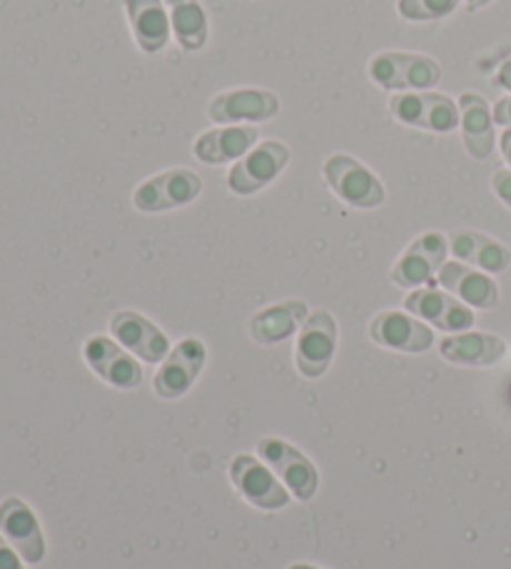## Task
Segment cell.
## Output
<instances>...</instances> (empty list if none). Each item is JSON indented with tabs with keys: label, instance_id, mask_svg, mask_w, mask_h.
Segmentation results:
<instances>
[{
	"label": "cell",
	"instance_id": "cell-1",
	"mask_svg": "<svg viewBox=\"0 0 511 569\" xmlns=\"http://www.w3.org/2000/svg\"><path fill=\"white\" fill-rule=\"evenodd\" d=\"M370 78L374 86L390 93H419L434 88L442 80V68L434 58L422 53H404V50H384L370 60Z\"/></svg>",
	"mask_w": 511,
	"mask_h": 569
},
{
	"label": "cell",
	"instance_id": "cell-2",
	"mask_svg": "<svg viewBox=\"0 0 511 569\" xmlns=\"http://www.w3.org/2000/svg\"><path fill=\"white\" fill-rule=\"evenodd\" d=\"M322 178L344 206L357 210L380 208L387 198L382 180L360 160L344 156V152H334L324 160Z\"/></svg>",
	"mask_w": 511,
	"mask_h": 569
},
{
	"label": "cell",
	"instance_id": "cell-3",
	"mask_svg": "<svg viewBox=\"0 0 511 569\" xmlns=\"http://www.w3.org/2000/svg\"><path fill=\"white\" fill-rule=\"evenodd\" d=\"M390 113L397 123L429 130V133H454L459 128V106L444 93H394L390 98Z\"/></svg>",
	"mask_w": 511,
	"mask_h": 569
},
{
	"label": "cell",
	"instance_id": "cell-4",
	"mask_svg": "<svg viewBox=\"0 0 511 569\" xmlns=\"http://www.w3.org/2000/svg\"><path fill=\"white\" fill-rule=\"evenodd\" d=\"M290 148L282 140H260L248 156L240 158L228 172V188L234 196H254L288 168Z\"/></svg>",
	"mask_w": 511,
	"mask_h": 569
},
{
	"label": "cell",
	"instance_id": "cell-5",
	"mask_svg": "<svg viewBox=\"0 0 511 569\" xmlns=\"http://www.w3.org/2000/svg\"><path fill=\"white\" fill-rule=\"evenodd\" d=\"M337 352V322L327 310L307 315L294 342V365L307 380H317L330 370Z\"/></svg>",
	"mask_w": 511,
	"mask_h": 569
},
{
	"label": "cell",
	"instance_id": "cell-6",
	"mask_svg": "<svg viewBox=\"0 0 511 569\" xmlns=\"http://www.w3.org/2000/svg\"><path fill=\"white\" fill-rule=\"evenodd\" d=\"M202 192V178L196 170L170 168L148 178L132 192V202L142 212H166L190 206Z\"/></svg>",
	"mask_w": 511,
	"mask_h": 569
},
{
	"label": "cell",
	"instance_id": "cell-7",
	"mask_svg": "<svg viewBox=\"0 0 511 569\" xmlns=\"http://www.w3.org/2000/svg\"><path fill=\"white\" fill-rule=\"evenodd\" d=\"M449 250V240L442 232H424L414 242H409L402 258L394 262L390 278L394 284L407 290L424 288V284L434 282L439 270L444 266Z\"/></svg>",
	"mask_w": 511,
	"mask_h": 569
},
{
	"label": "cell",
	"instance_id": "cell-8",
	"mask_svg": "<svg viewBox=\"0 0 511 569\" xmlns=\"http://www.w3.org/2000/svg\"><path fill=\"white\" fill-rule=\"evenodd\" d=\"M258 452L300 502L312 500L317 487H320V475L298 447L278 440V437H262L258 442Z\"/></svg>",
	"mask_w": 511,
	"mask_h": 569
},
{
	"label": "cell",
	"instance_id": "cell-9",
	"mask_svg": "<svg viewBox=\"0 0 511 569\" xmlns=\"http://www.w3.org/2000/svg\"><path fill=\"white\" fill-rule=\"evenodd\" d=\"M280 108V98L272 90L238 88L214 96L208 106V113L218 126H240L242 120H248V123H268V120L278 118Z\"/></svg>",
	"mask_w": 511,
	"mask_h": 569
},
{
	"label": "cell",
	"instance_id": "cell-10",
	"mask_svg": "<svg viewBox=\"0 0 511 569\" xmlns=\"http://www.w3.org/2000/svg\"><path fill=\"white\" fill-rule=\"evenodd\" d=\"M204 360H208V348H204L202 340L186 338L182 342H178V348L170 350L168 358L162 360L160 370L156 372V380H152V388H156L158 398L162 400L182 398V395H186L200 378Z\"/></svg>",
	"mask_w": 511,
	"mask_h": 569
},
{
	"label": "cell",
	"instance_id": "cell-11",
	"mask_svg": "<svg viewBox=\"0 0 511 569\" xmlns=\"http://www.w3.org/2000/svg\"><path fill=\"white\" fill-rule=\"evenodd\" d=\"M404 310L414 318L427 320L437 330L444 332H467L474 325V312L452 292L437 288H417L404 298Z\"/></svg>",
	"mask_w": 511,
	"mask_h": 569
},
{
	"label": "cell",
	"instance_id": "cell-12",
	"mask_svg": "<svg viewBox=\"0 0 511 569\" xmlns=\"http://www.w3.org/2000/svg\"><path fill=\"white\" fill-rule=\"evenodd\" d=\"M230 480L244 500L258 507V510H282L288 507L290 495L280 485L278 475L260 465L252 455H238L230 462Z\"/></svg>",
	"mask_w": 511,
	"mask_h": 569
},
{
	"label": "cell",
	"instance_id": "cell-13",
	"mask_svg": "<svg viewBox=\"0 0 511 569\" xmlns=\"http://www.w3.org/2000/svg\"><path fill=\"white\" fill-rule=\"evenodd\" d=\"M110 332L122 348L136 355L142 362H162L170 355V340L158 325L136 310H118L110 318Z\"/></svg>",
	"mask_w": 511,
	"mask_h": 569
},
{
	"label": "cell",
	"instance_id": "cell-14",
	"mask_svg": "<svg viewBox=\"0 0 511 569\" xmlns=\"http://www.w3.org/2000/svg\"><path fill=\"white\" fill-rule=\"evenodd\" d=\"M86 362L90 365L98 378L106 380L112 388L132 390L142 382V368L120 342L106 338V335H93L83 348Z\"/></svg>",
	"mask_w": 511,
	"mask_h": 569
},
{
	"label": "cell",
	"instance_id": "cell-15",
	"mask_svg": "<svg viewBox=\"0 0 511 569\" xmlns=\"http://www.w3.org/2000/svg\"><path fill=\"white\" fill-rule=\"evenodd\" d=\"M372 342L387 350L400 352H427L434 345V332L424 320L414 318L412 312L384 310L370 322Z\"/></svg>",
	"mask_w": 511,
	"mask_h": 569
},
{
	"label": "cell",
	"instance_id": "cell-16",
	"mask_svg": "<svg viewBox=\"0 0 511 569\" xmlns=\"http://www.w3.org/2000/svg\"><path fill=\"white\" fill-rule=\"evenodd\" d=\"M0 532L16 547V552L23 557V562L38 565L46 557L43 530L36 512L20 500V497H6L0 502Z\"/></svg>",
	"mask_w": 511,
	"mask_h": 569
},
{
	"label": "cell",
	"instance_id": "cell-17",
	"mask_svg": "<svg viewBox=\"0 0 511 569\" xmlns=\"http://www.w3.org/2000/svg\"><path fill=\"white\" fill-rule=\"evenodd\" d=\"M260 142L258 126H220L192 142V152L204 166H224V162H238L240 158Z\"/></svg>",
	"mask_w": 511,
	"mask_h": 569
},
{
	"label": "cell",
	"instance_id": "cell-18",
	"mask_svg": "<svg viewBox=\"0 0 511 569\" xmlns=\"http://www.w3.org/2000/svg\"><path fill=\"white\" fill-rule=\"evenodd\" d=\"M437 282L442 284L447 292H452L454 298L469 305V308L492 310L499 305V288L497 282L489 278V272L464 266V262L459 260L444 262L437 276Z\"/></svg>",
	"mask_w": 511,
	"mask_h": 569
},
{
	"label": "cell",
	"instance_id": "cell-19",
	"mask_svg": "<svg viewBox=\"0 0 511 569\" xmlns=\"http://www.w3.org/2000/svg\"><path fill=\"white\" fill-rule=\"evenodd\" d=\"M126 10L132 36H136V43L142 53H162L172 36L168 6L162 0H126Z\"/></svg>",
	"mask_w": 511,
	"mask_h": 569
},
{
	"label": "cell",
	"instance_id": "cell-20",
	"mask_svg": "<svg viewBox=\"0 0 511 569\" xmlns=\"http://www.w3.org/2000/svg\"><path fill=\"white\" fill-rule=\"evenodd\" d=\"M459 128L464 150L474 160H487L494 152V113L479 93L459 96Z\"/></svg>",
	"mask_w": 511,
	"mask_h": 569
},
{
	"label": "cell",
	"instance_id": "cell-21",
	"mask_svg": "<svg viewBox=\"0 0 511 569\" xmlns=\"http://www.w3.org/2000/svg\"><path fill=\"white\" fill-rule=\"evenodd\" d=\"M449 250L464 266H472L482 272H504L511 266V252L502 242L477 230H452L449 232Z\"/></svg>",
	"mask_w": 511,
	"mask_h": 569
},
{
	"label": "cell",
	"instance_id": "cell-22",
	"mask_svg": "<svg viewBox=\"0 0 511 569\" xmlns=\"http://www.w3.org/2000/svg\"><path fill=\"white\" fill-rule=\"evenodd\" d=\"M439 355L447 362L484 368V365H494L504 358L507 345L492 332H457L439 342Z\"/></svg>",
	"mask_w": 511,
	"mask_h": 569
},
{
	"label": "cell",
	"instance_id": "cell-23",
	"mask_svg": "<svg viewBox=\"0 0 511 569\" xmlns=\"http://www.w3.org/2000/svg\"><path fill=\"white\" fill-rule=\"evenodd\" d=\"M307 315H310V310H307V302L302 300H284L278 305H270V308L252 315V340L260 345H278L282 340H288L298 332V328H302Z\"/></svg>",
	"mask_w": 511,
	"mask_h": 569
},
{
	"label": "cell",
	"instance_id": "cell-24",
	"mask_svg": "<svg viewBox=\"0 0 511 569\" xmlns=\"http://www.w3.org/2000/svg\"><path fill=\"white\" fill-rule=\"evenodd\" d=\"M172 36L186 53H198L208 43V13L200 0H166Z\"/></svg>",
	"mask_w": 511,
	"mask_h": 569
},
{
	"label": "cell",
	"instance_id": "cell-25",
	"mask_svg": "<svg viewBox=\"0 0 511 569\" xmlns=\"http://www.w3.org/2000/svg\"><path fill=\"white\" fill-rule=\"evenodd\" d=\"M459 3L462 0H397V10L412 23H427V20L452 16Z\"/></svg>",
	"mask_w": 511,
	"mask_h": 569
},
{
	"label": "cell",
	"instance_id": "cell-26",
	"mask_svg": "<svg viewBox=\"0 0 511 569\" xmlns=\"http://www.w3.org/2000/svg\"><path fill=\"white\" fill-rule=\"evenodd\" d=\"M23 557L16 552V547L10 545L6 537H0V569H23Z\"/></svg>",
	"mask_w": 511,
	"mask_h": 569
},
{
	"label": "cell",
	"instance_id": "cell-27",
	"mask_svg": "<svg viewBox=\"0 0 511 569\" xmlns=\"http://www.w3.org/2000/svg\"><path fill=\"white\" fill-rule=\"evenodd\" d=\"M492 188L502 202L511 208V170H497L492 176Z\"/></svg>",
	"mask_w": 511,
	"mask_h": 569
},
{
	"label": "cell",
	"instance_id": "cell-28",
	"mask_svg": "<svg viewBox=\"0 0 511 569\" xmlns=\"http://www.w3.org/2000/svg\"><path fill=\"white\" fill-rule=\"evenodd\" d=\"M492 113H494V123L511 128V96H509V98H502V100H499V103L494 106Z\"/></svg>",
	"mask_w": 511,
	"mask_h": 569
},
{
	"label": "cell",
	"instance_id": "cell-29",
	"mask_svg": "<svg viewBox=\"0 0 511 569\" xmlns=\"http://www.w3.org/2000/svg\"><path fill=\"white\" fill-rule=\"evenodd\" d=\"M497 86H502L504 90H511V58L504 60L502 68L497 73Z\"/></svg>",
	"mask_w": 511,
	"mask_h": 569
},
{
	"label": "cell",
	"instance_id": "cell-30",
	"mask_svg": "<svg viewBox=\"0 0 511 569\" xmlns=\"http://www.w3.org/2000/svg\"><path fill=\"white\" fill-rule=\"evenodd\" d=\"M499 146H502V156H504V160L509 162V168H511V128L504 130L502 140H499Z\"/></svg>",
	"mask_w": 511,
	"mask_h": 569
},
{
	"label": "cell",
	"instance_id": "cell-31",
	"mask_svg": "<svg viewBox=\"0 0 511 569\" xmlns=\"http://www.w3.org/2000/svg\"><path fill=\"white\" fill-rule=\"evenodd\" d=\"M489 3H492V0H464V6H467L469 13H477V10L487 8Z\"/></svg>",
	"mask_w": 511,
	"mask_h": 569
},
{
	"label": "cell",
	"instance_id": "cell-32",
	"mask_svg": "<svg viewBox=\"0 0 511 569\" xmlns=\"http://www.w3.org/2000/svg\"><path fill=\"white\" fill-rule=\"evenodd\" d=\"M290 569H317V567H312V565H292Z\"/></svg>",
	"mask_w": 511,
	"mask_h": 569
}]
</instances>
